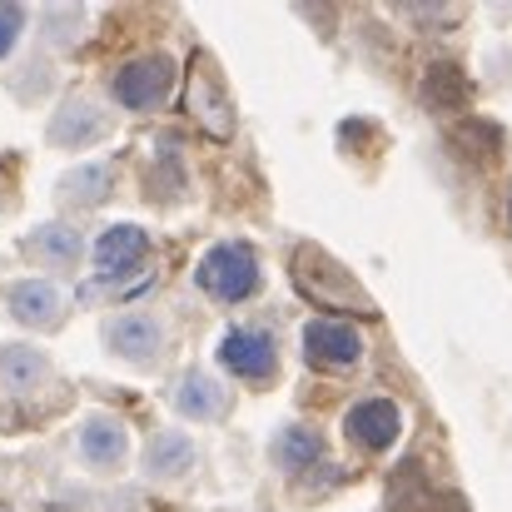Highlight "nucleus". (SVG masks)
<instances>
[{"instance_id":"nucleus-11","label":"nucleus","mask_w":512,"mask_h":512,"mask_svg":"<svg viewBox=\"0 0 512 512\" xmlns=\"http://www.w3.org/2000/svg\"><path fill=\"white\" fill-rule=\"evenodd\" d=\"M90 259H95V269H100L105 279L130 274V269H140V264L150 259V234H145L140 224H110V229L90 244Z\"/></svg>"},{"instance_id":"nucleus-3","label":"nucleus","mask_w":512,"mask_h":512,"mask_svg":"<svg viewBox=\"0 0 512 512\" xmlns=\"http://www.w3.org/2000/svg\"><path fill=\"white\" fill-rule=\"evenodd\" d=\"M105 348L120 358V363H130V368H160V358H165V348H170V329H165V319L160 314H150V309H120V314H110L105 319Z\"/></svg>"},{"instance_id":"nucleus-6","label":"nucleus","mask_w":512,"mask_h":512,"mask_svg":"<svg viewBox=\"0 0 512 512\" xmlns=\"http://www.w3.org/2000/svg\"><path fill=\"white\" fill-rule=\"evenodd\" d=\"M304 358L309 368H329V373H348L363 363V334L348 319H314L304 324Z\"/></svg>"},{"instance_id":"nucleus-7","label":"nucleus","mask_w":512,"mask_h":512,"mask_svg":"<svg viewBox=\"0 0 512 512\" xmlns=\"http://www.w3.org/2000/svg\"><path fill=\"white\" fill-rule=\"evenodd\" d=\"M75 453L90 473H115L130 458V428L110 413H90L75 433Z\"/></svg>"},{"instance_id":"nucleus-4","label":"nucleus","mask_w":512,"mask_h":512,"mask_svg":"<svg viewBox=\"0 0 512 512\" xmlns=\"http://www.w3.org/2000/svg\"><path fill=\"white\" fill-rule=\"evenodd\" d=\"M343 438H348L358 453H388V448L403 438V408H398L393 398H383V393L358 398V403H348V413H343Z\"/></svg>"},{"instance_id":"nucleus-9","label":"nucleus","mask_w":512,"mask_h":512,"mask_svg":"<svg viewBox=\"0 0 512 512\" xmlns=\"http://www.w3.org/2000/svg\"><path fill=\"white\" fill-rule=\"evenodd\" d=\"M105 135H110V115H105V105H95V100H85V95L65 100V105L50 115V125H45V140H50L55 150H85L90 140H105Z\"/></svg>"},{"instance_id":"nucleus-15","label":"nucleus","mask_w":512,"mask_h":512,"mask_svg":"<svg viewBox=\"0 0 512 512\" xmlns=\"http://www.w3.org/2000/svg\"><path fill=\"white\" fill-rule=\"evenodd\" d=\"M50 378V358L30 343H5L0 348V388L5 393H30Z\"/></svg>"},{"instance_id":"nucleus-1","label":"nucleus","mask_w":512,"mask_h":512,"mask_svg":"<svg viewBox=\"0 0 512 512\" xmlns=\"http://www.w3.org/2000/svg\"><path fill=\"white\" fill-rule=\"evenodd\" d=\"M194 284L204 299L214 304H244L264 289V264H259V249L244 244V239H224V244H209L194 264Z\"/></svg>"},{"instance_id":"nucleus-18","label":"nucleus","mask_w":512,"mask_h":512,"mask_svg":"<svg viewBox=\"0 0 512 512\" xmlns=\"http://www.w3.org/2000/svg\"><path fill=\"white\" fill-rule=\"evenodd\" d=\"M25 25H30V15H25V5H0V60L20 45V35H25Z\"/></svg>"},{"instance_id":"nucleus-10","label":"nucleus","mask_w":512,"mask_h":512,"mask_svg":"<svg viewBox=\"0 0 512 512\" xmlns=\"http://www.w3.org/2000/svg\"><path fill=\"white\" fill-rule=\"evenodd\" d=\"M5 309H10V319L25 324V329H60V319H65V294H60V284H50V279H15V284H5Z\"/></svg>"},{"instance_id":"nucleus-8","label":"nucleus","mask_w":512,"mask_h":512,"mask_svg":"<svg viewBox=\"0 0 512 512\" xmlns=\"http://www.w3.org/2000/svg\"><path fill=\"white\" fill-rule=\"evenodd\" d=\"M170 403H174V413H184V418H194V423H224L234 398H229V388H224L209 368H184V373L174 378Z\"/></svg>"},{"instance_id":"nucleus-13","label":"nucleus","mask_w":512,"mask_h":512,"mask_svg":"<svg viewBox=\"0 0 512 512\" xmlns=\"http://www.w3.org/2000/svg\"><path fill=\"white\" fill-rule=\"evenodd\" d=\"M194 463H199V448H194V438H189L184 428H160V433L145 443V478H155V483L189 478Z\"/></svg>"},{"instance_id":"nucleus-16","label":"nucleus","mask_w":512,"mask_h":512,"mask_svg":"<svg viewBox=\"0 0 512 512\" xmlns=\"http://www.w3.org/2000/svg\"><path fill=\"white\" fill-rule=\"evenodd\" d=\"M110 189H115V165L110 160H95V165H75L70 174H60V184H55V194H60V204H105L110 199Z\"/></svg>"},{"instance_id":"nucleus-5","label":"nucleus","mask_w":512,"mask_h":512,"mask_svg":"<svg viewBox=\"0 0 512 512\" xmlns=\"http://www.w3.org/2000/svg\"><path fill=\"white\" fill-rule=\"evenodd\" d=\"M219 363L244 383H269L279 373V339L259 324H239L219 339Z\"/></svg>"},{"instance_id":"nucleus-19","label":"nucleus","mask_w":512,"mask_h":512,"mask_svg":"<svg viewBox=\"0 0 512 512\" xmlns=\"http://www.w3.org/2000/svg\"><path fill=\"white\" fill-rule=\"evenodd\" d=\"M508 224H512V184H508Z\"/></svg>"},{"instance_id":"nucleus-14","label":"nucleus","mask_w":512,"mask_h":512,"mask_svg":"<svg viewBox=\"0 0 512 512\" xmlns=\"http://www.w3.org/2000/svg\"><path fill=\"white\" fill-rule=\"evenodd\" d=\"M25 254H30L35 264H45L50 274H65V269H75V264L85 259V234H80L75 224L55 219V224H40V229L25 239Z\"/></svg>"},{"instance_id":"nucleus-2","label":"nucleus","mask_w":512,"mask_h":512,"mask_svg":"<svg viewBox=\"0 0 512 512\" xmlns=\"http://www.w3.org/2000/svg\"><path fill=\"white\" fill-rule=\"evenodd\" d=\"M174 80H179V60L165 50H150V55H130L115 75H110V95L120 110L130 115H150L160 110L174 95Z\"/></svg>"},{"instance_id":"nucleus-12","label":"nucleus","mask_w":512,"mask_h":512,"mask_svg":"<svg viewBox=\"0 0 512 512\" xmlns=\"http://www.w3.org/2000/svg\"><path fill=\"white\" fill-rule=\"evenodd\" d=\"M324 453H329V443H324V433H319L314 423H284V428L274 433V443H269L274 468L289 473V478L314 473V468L324 463Z\"/></svg>"},{"instance_id":"nucleus-17","label":"nucleus","mask_w":512,"mask_h":512,"mask_svg":"<svg viewBox=\"0 0 512 512\" xmlns=\"http://www.w3.org/2000/svg\"><path fill=\"white\" fill-rule=\"evenodd\" d=\"M80 25H85V15H80L75 5H70V10H50V15H45V45L70 50L75 35H80Z\"/></svg>"}]
</instances>
